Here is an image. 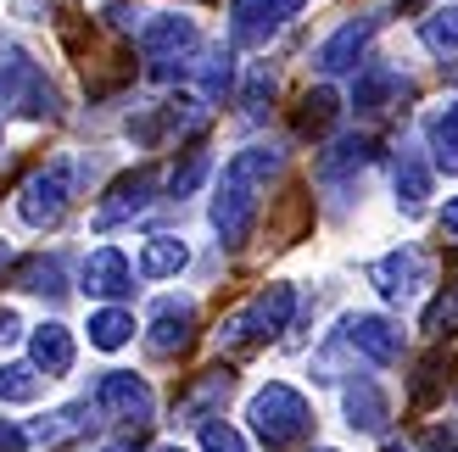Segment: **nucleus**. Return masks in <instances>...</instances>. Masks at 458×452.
<instances>
[{"label": "nucleus", "instance_id": "f257e3e1", "mask_svg": "<svg viewBox=\"0 0 458 452\" xmlns=\"http://www.w3.org/2000/svg\"><path fill=\"white\" fill-rule=\"evenodd\" d=\"M285 168V151L274 146H246L224 163V179H218V196H213V230H218V246H241L258 223V207H263V185Z\"/></svg>", "mask_w": 458, "mask_h": 452}, {"label": "nucleus", "instance_id": "f03ea898", "mask_svg": "<svg viewBox=\"0 0 458 452\" xmlns=\"http://www.w3.org/2000/svg\"><path fill=\"white\" fill-rule=\"evenodd\" d=\"M246 419H251V436H258L268 452H285L296 447L308 431H313V408H308V397L285 386V380H274V386H263L258 397L246 402Z\"/></svg>", "mask_w": 458, "mask_h": 452}, {"label": "nucleus", "instance_id": "7ed1b4c3", "mask_svg": "<svg viewBox=\"0 0 458 452\" xmlns=\"http://www.w3.org/2000/svg\"><path fill=\"white\" fill-rule=\"evenodd\" d=\"M291 313H296V290L291 285H268L251 297V307H241L235 319L218 324V347H258L274 341L280 330H291Z\"/></svg>", "mask_w": 458, "mask_h": 452}, {"label": "nucleus", "instance_id": "20e7f679", "mask_svg": "<svg viewBox=\"0 0 458 452\" xmlns=\"http://www.w3.org/2000/svg\"><path fill=\"white\" fill-rule=\"evenodd\" d=\"M0 106L22 118H56V89L45 84L39 62L22 45H0Z\"/></svg>", "mask_w": 458, "mask_h": 452}, {"label": "nucleus", "instance_id": "39448f33", "mask_svg": "<svg viewBox=\"0 0 458 452\" xmlns=\"http://www.w3.org/2000/svg\"><path fill=\"white\" fill-rule=\"evenodd\" d=\"M67 201H73V163H45L39 173L22 179L17 218L29 223V230H51V223H62Z\"/></svg>", "mask_w": 458, "mask_h": 452}, {"label": "nucleus", "instance_id": "423d86ee", "mask_svg": "<svg viewBox=\"0 0 458 452\" xmlns=\"http://www.w3.org/2000/svg\"><path fill=\"white\" fill-rule=\"evenodd\" d=\"M369 285L392 307H408V302H420V290L430 285V257L420 252V246H397V252H386V257L369 263Z\"/></svg>", "mask_w": 458, "mask_h": 452}, {"label": "nucleus", "instance_id": "0eeeda50", "mask_svg": "<svg viewBox=\"0 0 458 452\" xmlns=\"http://www.w3.org/2000/svg\"><path fill=\"white\" fill-rule=\"evenodd\" d=\"M151 408H157V397L140 374H129V369H112L101 374V386H96V414L106 419H118V424H151Z\"/></svg>", "mask_w": 458, "mask_h": 452}, {"label": "nucleus", "instance_id": "6e6552de", "mask_svg": "<svg viewBox=\"0 0 458 452\" xmlns=\"http://www.w3.org/2000/svg\"><path fill=\"white\" fill-rule=\"evenodd\" d=\"M296 12H302V0H235V6H229V39L235 45H268Z\"/></svg>", "mask_w": 458, "mask_h": 452}, {"label": "nucleus", "instance_id": "1a4fd4ad", "mask_svg": "<svg viewBox=\"0 0 458 452\" xmlns=\"http://www.w3.org/2000/svg\"><path fill=\"white\" fill-rule=\"evenodd\" d=\"M341 341H347L358 357H369V364L392 369L403 357V330L392 319H380V313H352L347 324H341Z\"/></svg>", "mask_w": 458, "mask_h": 452}, {"label": "nucleus", "instance_id": "9d476101", "mask_svg": "<svg viewBox=\"0 0 458 452\" xmlns=\"http://www.w3.org/2000/svg\"><path fill=\"white\" fill-rule=\"evenodd\" d=\"M151 196H157V168H134V173H123L118 185L106 190V201L96 207V230H118V223L140 218V213L151 207Z\"/></svg>", "mask_w": 458, "mask_h": 452}, {"label": "nucleus", "instance_id": "9b49d317", "mask_svg": "<svg viewBox=\"0 0 458 452\" xmlns=\"http://www.w3.org/2000/svg\"><path fill=\"white\" fill-rule=\"evenodd\" d=\"M134 45H140V56H151V62H179L196 45V22L179 17V12H157L134 29Z\"/></svg>", "mask_w": 458, "mask_h": 452}, {"label": "nucleus", "instance_id": "f8f14e48", "mask_svg": "<svg viewBox=\"0 0 458 452\" xmlns=\"http://www.w3.org/2000/svg\"><path fill=\"white\" fill-rule=\"evenodd\" d=\"M84 290L101 297V302H118V297L134 290V268H129V257L118 246H96V252L84 257Z\"/></svg>", "mask_w": 458, "mask_h": 452}, {"label": "nucleus", "instance_id": "ddd939ff", "mask_svg": "<svg viewBox=\"0 0 458 452\" xmlns=\"http://www.w3.org/2000/svg\"><path fill=\"white\" fill-rule=\"evenodd\" d=\"M414 89H408L403 73H392V67H363V79L352 89V106H358V118H386L392 106H403Z\"/></svg>", "mask_w": 458, "mask_h": 452}, {"label": "nucleus", "instance_id": "4468645a", "mask_svg": "<svg viewBox=\"0 0 458 452\" xmlns=\"http://www.w3.org/2000/svg\"><path fill=\"white\" fill-rule=\"evenodd\" d=\"M191 324H196V302L191 297H163V302H157L151 307V335H146V341H151V352H179V347H185L191 341Z\"/></svg>", "mask_w": 458, "mask_h": 452}, {"label": "nucleus", "instance_id": "2eb2a0df", "mask_svg": "<svg viewBox=\"0 0 458 452\" xmlns=\"http://www.w3.org/2000/svg\"><path fill=\"white\" fill-rule=\"evenodd\" d=\"M369 34H375V17H352V22H341V29L313 51V67H318V73H347V67H358V56H363V45H369Z\"/></svg>", "mask_w": 458, "mask_h": 452}, {"label": "nucleus", "instance_id": "dca6fc26", "mask_svg": "<svg viewBox=\"0 0 458 452\" xmlns=\"http://www.w3.org/2000/svg\"><path fill=\"white\" fill-rule=\"evenodd\" d=\"M341 408H347V424L363 436H380L386 419H392V408H386V391L375 386V380H352L347 391H341Z\"/></svg>", "mask_w": 458, "mask_h": 452}, {"label": "nucleus", "instance_id": "f3484780", "mask_svg": "<svg viewBox=\"0 0 458 452\" xmlns=\"http://www.w3.org/2000/svg\"><path fill=\"white\" fill-rule=\"evenodd\" d=\"M29 352H34V364L45 369V380H56L73 369V335H67V324H39L29 335Z\"/></svg>", "mask_w": 458, "mask_h": 452}, {"label": "nucleus", "instance_id": "a211bd4d", "mask_svg": "<svg viewBox=\"0 0 458 452\" xmlns=\"http://www.w3.org/2000/svg\"><path fill=\"white\" fill-rule=\"evenodd\" d=\"M375 156V140L369 134H341V140L318 156V179H347V173H363Z\"/></svg>", "mask_w": 458, "mask_h": 452}, {"label": "nucleus", "instance_id": "6ab92c4d", "mask_svg": "<svg viewBox=\"0 0 458 452\" xmlns=\"http://www.w3.org/2000/svg\"><path fill=\"white\" fill-rule=\"evenodd\" d=\"M185 263H191V246L179 240V235H151L140 246V274L146 280H174Z\"/></svg>", "mask_w": 458, "mask_h": 452}, {"label": "nucleus", "instance_id": "aec40b11", "mask_svg": "<svg viewBox=\"0 0 458 452\" xmlns=\"http://www.w3.org/2000/svg\"><path fill=\"white\" fill-rule=\"evenodd\" d=\"M89 424H96V419H89V402H67V408H56V414H45V419L34 424L29 436H34L39 447H62V441H73V436H84Z\"/></svg>", "mask_w": 458, "mask_h": 452}, {"label": "nucleus", "instance_id": "412c9836", "mask_svg": "<svg viewBox=\"0 0 458 452\" xmlns=\"http://www.w3.org/2000/svg\"><path fill=\"white\" fill-rule=\"evenodd\" d=\"M430 201V163L420 151H403L397 156V207L403 213H425Z\"/></svg>", "mask_w": 458, "mask_h": 452}, {"label": "nucleus", "instance_id": "4be33fe9", "mask_svg": "<svg viewBox=\"0 0 458 452\" xmlns=\"http://www.w3.org/2000/svg\"><path fill=\"white\" fill-rule=\"evenodd\" d=\"M335 118H341V96H335L330 84H318V89H308V96H302V106H296L291 129H296V134L308 140V134H325Z\"/></svg>", "mask_w": 458, "mask_h": 452}, {"label": "nucleus", "instance_id": "5701e85b", "mask_svg": "<svg viewBox=\"0 0 458 452\" xmlns=\"http://www.w3.org/2000/svg\"><path fill=\"white\" fill-rule=\"evenodd\" d=\"M17 285L34 290V297H51V302L67 297V280H62V263L56 257H22L17 263Z\"/></svg>", "mask_w": 458, "mask_h": 452}, {"label": "nucleus", "instance_id": "b1692460", "mask_svg": "<svg viewBox=\"0 0 458 452\" xmlns=\"http://www.w3.org/2000/svg\"><path fill=\"white\" fill-rule=\"evenodd\" d=\"M134 341V313L123 307H101V313H89V347H101V352H118Z\"/></svg>", "mask_w": 458, "mask_h": 452}, {"label": "nucleus", "instance_id": "393cba45", "mask_svg": "<svg viewBox=\"0 0 458 452\" xmlns=\"http://www.w3.org/2000/svg\"><path fill=\"white\" fill-rule=\"evenodd\" d=\"M224 397H229V369L208 374V380H201V386H191L185 397H179V419H185V424H196V419H208V414L218 408Z\"/></svg>", "mask_w": 458, "mask_h": 452}, {"label": "nucleus", "instance_id": "a878e982", "mask_svg": "<svg viewBox=\"0 0 458 452\" xmlns=\"http://www.w3.org/2000/svg\"><path fill=\"white\" fill-rule=\"evenodd\" d=\"M191 73H196V84H201L208 101H218V96L235 89V62H229V51H201V62H191Z\"/></svg>", "mask_w": 458, "mask_h": 452}, {"label": "nucleus", "instance_id": "bb28decb", "mask_svg": "<svg viewBox=\"0 0 458 452\" xmlns=\"http://www.w3.org/2000/svg\"><path fill=\"white\" fill-rule=\"evenodd\" d=\"M425 140H430V151H437V168L442 173H458V123H453L447 106L425 118Z\"/></svg>", "mask_w": 458, "mask_h": 452}, {"label": "nucleus", "instance_id": "cd10ccee", "mask_svg": "<svg viewBox=\"0 0 458 452\" xmlns=\"http://www.w3.org/2000/svg\"><path fill=\"white\" fill-rule=\"evenodd\" d=\"M39 364H6L0 369V402H34L39 397Z\"/></svg>", "mask_w": 458, "mask_h": 452}, {"label": "nucleus", "instance_id": "c85d7f7f", "mask_svg": "<svg viewBox=\"0 0 458 452\" xmlns=\"http://www.w3.org/2000/svg\"><path fill=\"white\" fill-rule=\"evenodd\" d=\"M420 39H425V51H430V56H442V62H453V56H458V12H442V17H425V29H420Z\"/></svg>", "mask_w": 458, "mask_h": 452}, {"label": "nucleus", "instance_id": "c756f323", "mask_svg": "<svg viewBox=\"0 0 458 452\" xmlns=\"http://www.w3.org/2000/svg\"><path fill=\"white\" fill-rule=\"evenodd\" d=\"M268 101H274V73H268V67H251V73H246V89H241L246 118H263Z\"/></svg>", "mask_w": 458, "mask_h": 452}, {"label": "nucleus", "instance_id": "7c9ffc66", "mask_svg": "<svg viewBox=\"0 0 458 452\" xmlns=\"http://www.w3.org/2000/svg\"><path fill=\"white\" fill-rule=\"evenodd\" d=\"M447 330H458V285H447L425 313V335H447Z\"/></svg>", "mask_w": 458, "mask_h": 452}, {"label": "nucleus", "instance_id": "2f4dec72", "mask_svg": "<svg viewBox=\"0 0 458 452\" xmlns=\"http://www.w3.org/2000/svg\"><path fill=\"white\" fill-rule=\"evenodd\" d=\"M208 168H213V163H208V151H191V163H185V168H174V179H168V196H179V201H185V196L201 185V179H208Z\"/></svg>", "mask_w": 458, "mask_h": 452}, {"label": "nucleus", "instance_id": "473e14b6", "mask_svg": "<svg viewBox=\"0 0 458 452\" xmlns=\"http://www.w3.org/2000/svg\"><path fill=\"white\" fill-rule=\"evenodd\" d=\"M201 452H246V436L229 424H201Z\"/></svg>", "mask_w": 458, "mask_h": 452}, {"label": "nucleus", "instance_id": "72a5a7b5", "mask_svg": "<svg viewBox=\"0 0 458 452\" xmlns=\"http://www.w3.org/2000/svg\"><path fill=\"white\" fill-rule=\"evenodd\" d=\"M101 17L112 22V29H140V22H146L140 12L129 6V0H106V6H101Z\"/></svg>", "mask_w": 458, "mask_h": 452}, {"label": "nucleus", "instance_id": "f704fd0d", "mask_svg": "<svg viewBox=\"0 0 458 452\" xmlns=\"http://www.w3.org/2000/svg\"><path fill=\"white\" fill-rule=\"evenodd\" d=\"M29 431H22V424H12V419H0V452H29Z\"/></svg>", "mask_w": 458, "mask_h": 452}, {"label": "nucleus", "instance_id": "c9c22d12", "mask_svg": "<svg viewBox=\"0 0 458 452\" xmlns=\"http://www.w3.org/2000/svg\"><path fill=\"white\" fill-rule=\"evenodd\" d=\"M17 335H22V324H17V313H12V307H0V347H12Z\"/></svg>", "mask_w": 458, "mask_h": 452}, {"label": "nucleus", "instance_id": "e433bc0d", "mask_svg": "<svg viewBox=\"0 0 458 452\" xmlns=\"http://www.w3.org/2000/svg\"><path fill=\"white\" fill-rule=\"evenodd\" d=\"M442 230H447V235L458 240V196H453V201H447V207H442Z\"/></svg>", "mask_w": 458, "mask_h": 452}, {"label": "nucleus", "instance_id": "4c0bfd02", "mask_svg": "<svg viewBox=\"0 0 458 452\" xmlns=\"http://www.w3.org/2000/svg\"><path fill=\"white\" fill-rule=\"evenodd\" d=\"M17 12L22 17H39V12H51V0H17Z\"/></svg>", "mask_w": 458, "mask_h": 452}, {"label": "nucleus", "instance_id": "58836bf2", "mask_svg": "<svg viewBox=\"0 0 458 452\" xmlns=\"http://www.w3.org/2000/svg\"><path fill=\"white\" fill-rule=\"evenodd\" d=\"M157 452H185V447H157Z\"/></svg>", "mask_w": 458, "mask_h": 452}, {"label": "nucleus", "instance_id": "ea45409f", "mask_svg": "<svg viewBox=\"0 0 458 452\" xmlns=\"http://www.w3.org/2000/svg\"><path fill=\"white\" fill-rule=\"evenodd\" d=\"M0 268H6V246H0Z\"/></svg>", "mask_w": 458, "mask_h": 452}, {"label": "nucleus", "instance_id": "a19ab883", "mask_svg": "<svg viewBox=\"0 0 458 452\" xmlns=\"http://www.w3.org/2000/svg\"><path fill=\"white\" fill-rule=\"evenodd\" d=\"M106 452H129V447H106Z\"/></svg>", "mask_w": 458, "mask_h": 452}, {"label": "nucleus", "instance_id": "79ce46f5", "mask_svg": "<svg viewBox=\"0 0 458 452\" xmlns=\"http://www.w3.org/2000/svg\"><path fill=\"white\" fill-rule=\"evenodd\" d=\"M313 452H335V447H313Z\"/></svg>", "mask_w": 458, "mask_h": 452}]
</instances>
